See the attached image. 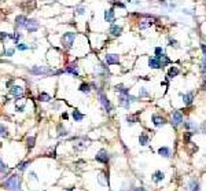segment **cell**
Listing matches in <instances>:
<instances>
[{"instance_id":"6da1fadb","label":"cell","mask_w":206,"mask_h":191,"mask_svg":"<svg viewBox=\"0 0 206 191\" xmlns=\"http://www.w3.org/2000/svg\"><path fill=\"white\" fill-rule=\"evenodd\" d=\"M21 183H22V179H21L19 175H11L8 179L4 180L3 187H4L6 190H10V191H19Z\"/></svg>"},{"instance_id":"7a4b0ae2","label":"cell","mask_w":206,"mask_h":191,"mask_svg":"<svg viewBox=\"0 0 206 191\" xmlns=\"http://www.w3.org/2000/svg\"><path fill=\"white\" fill-rule=\"evenodd\" d=\"M140 98L139 96H133L130 95V93H128V95H120L118 93V105L124 107L125 110H129L130 106H132V103L135 102H139Z\"/></svg>"},{"instance_id":"3957f363","label":"cell","mask_w":206,"mask_h":191,"mask_svg":"<svg viewBox=\"0 0 206 191\" xmlns=\"http://www.w3.org/2000/svg\"><path fill=\"white\" fill-rule=\"evenodd\" d=\"M98 100H99V105L102 106L103 112L110 114L113 110V106H111V102H110V99L107 98V95L105 93V91H102V89H98Z\"/></svg>"},{"instance_id":"277c9868","label":"cell","mask_w":206,"mask_h":191,"mask_svg":"<svg viewBox=\"0 0 206 191\" xmlns=\"http://www.w3.org/2000/svg\"><path fill=\"white\" fill-rule=\"evenodd\" d=\"M76 39H77V34L73 33V32H66V33H63V34H62V37H61L62 48H65V50H70V48L74 46Z\"/></svg>"},{"instance_id":"5b68a950","label":"cell","mask_w":206,"mask_h":191,"mask_svg":"<svg viewBox=\"0 0 206 191\" xmlns=\"http://www.w3.org/2000/svg\"><path fill=\"white\" fill-rule=\"evenodd\" d=\"M103 19H105V22L109 23V25L115 23L117 15H115V8H114V7H110V8L105 10V13H103Z\"/></svg>"},{"instance_id":"8992f818","label":"cell","mask_w":206,"mask_h":191,"mask_svg":"<svg viewBox=\"0 0 206 191\" xmlns=\"http://www.w3.org/2000/svg\"><path fill=\"white\" fill-rule=\"evenodd\" d=\"M29 72L34 76H47V74H52L54 70L46 66H33L32 69H29Z\"/></svg>"},{"instance_id":"52a82bcc","label":"cell","mask_w":206,"mask_h":191,"mask_svg":"<svg viewBox=\"0 0 206 191\" xmlns=\"http://www.w3.org/2000/svg\"><path fill=\"white\" fill-rule=\"evenodd\" d=\"M183 123H184V117H183V114H181V112L174 110L170 116V124L174 128H179L180 125H183Z\"/></svg>"},{"instance_id":"ba28073f","label":"cell","mask_w":206,"mask_h":191,"mask_svg":"<svg viewBox=\"0 0 206 191\" xmlns=\"http://www.w3.org/2000/svg\"><path fill=\"white\" fill-rule=\"evenodd\" d=\"M122 33H124V26L121 23L115 22L109 26V34L111 37H120V36H122Z\"/></svg>"},{"instance_id":"9c48e42d","label":"cell","mask_w":206,"mask_h":191,"mask_svg":"<svg viewBox=\"0 0 206 191\" xmlns=\"http://www.w3.org/2000/svg\"><path fill=\"white\" fill-rule=\"evenodd\" d=\"M105 62L106 65L109 66H114V65H120V55L114 54V53H110L105 55Z\"/></svg>"},{"instance_id":"30bf717a","label":"cell","mask_w":206,"mask_h":191,"mask_svg":"<svg viewBox=\"0 0 206 191\" xmlns=\"http://www.w3.org/2000/svg\"><path fill=\"white\" fill-rule=\"evenodd\" d=\"M147 65L151 70H161L162 69V65H161L159 59L157 57H149L147 58Z\"/></svg>"},{"instance_id":"8fae6325","label":"cell","mask_w":206,"mask_h":191,"mask_svg":"<svg viewBox=\"0 0 206 191\" xmlns=\"http://www.w3.org/2000/svg\"><path fill=\"white\" fill-rule=\"evenodd\" d=\"M183 127H184L185 131H190L192 133H198L199 132V125L195 123V121H184Z\"/></svg>"},{"instance_id":"7c38bea8","label":"cell","mask_w":206,"mask_h":191,"mask_svg":"<svg viewBox=\"0 0 206 191\" xmlns=\"http://www.w3.org/2000/svg\"><path fill=\"white\" fill-rule=\"evenodd\" d=\"M95 159L98 162H101V164H109V159H110V157H109V153L106 151V150H102L98 153V154L95 155Z\"/></svg>"},{"instance_id":"4fadbf2b","label":"cell","mask_w":206,"mask_h":191,"mask_svg":"<svg viewBox=\"0 0 206 191\" xmlns=\"http://www.w3.org/2000/svg\"><path fill=\"white\" fill-rule=\"evenodd\" d=\"M181 98H183L184 106H190V105H192V102H194V99H195V93L192 91H188L185 93H181Z\"/></svg>"},{"instance_id":"5bb4252c","label":"cell","mask_w":206,"mask_h":191,"mask_svg":"<svg viewBox=\"0 0 206 191\" xmlns=\"http://www.w3.org/2000/svg\"><path fill=\"white\" fill-rule=\"evenodd\" d=\"M151 121H153L154 127H157V128H159V127H162L166 124V120H165L162 116H159V114H153V116H151Z\"/></svg>"},{"instance_id":"9a60e30c","label":"cell","mask_w":206,"mask_h":191,"mask_svg":"<svg viewBox=\"0 0 206 191\" xmlns=\"http://www.w3.org/2000/svg\"><path fill=\"white\" fill-rule=\"evenodd\" d=\"M39 28H40V23L37 22V19H27V22H26V29L29 30L30 33L37 32V30H39Z\"/></svg>"},{"instance_id":"2e32d148","label":"cell","mask_w":206,"mask_h":191,"mask_svg":"<svg viewBox=\"0 0 206 191\" xmlns=\"http://www.w3.org/2000/svg\"><path fill=\"white\" fill-rule=\"evenodd\" d=\"M179 74H180V69L177 66H169L168 73H166V80H172V78L177 77Z\"/></svg>"},{"instance_id":"e0dca14e","label":"cell","mask_w":206,"mask_h":191,"mask_svg":"<svg viewBox=\"0 0 206 191\" xmlns=\"http://www.w3.org/2000/svg\"><path fill=\"white\" fill-rule=\"evenodd\" d=\"M65 72H66V73H70V74L74 76V77H78V76H80V73H78V66H77V63H69L66 68H65Z\"/></svg>"},{"instance_id":"ac0fdd59","label":"cell","mask_w":206,"mask_h":191,"mask_svg":"<svg viewBox=\"0 0 206 191\" xmlns=\"http://www.w3.org/2000/svg\"><path fill=\"white\" fill-rule=\"evenodd\" d=\"M26 22H27V18L25 15H18L15 18V29H23V28H26Z\"/></svg>"},{"instance_id":"d6986e66","label":"cell","mask_w":206,"mask_h":191,"mask_svg":"<svg viewBox=\"0 0 206 191\" xmlns=\"http://www.w3.org/2000/svg\"><path fill=\"white\" fill-rule=\"evenodd\" d=\"M8 92H10V95H14V96H17V99H19V96H22V93H23V88L21 85H12Z\"/></svg>"},{"instance_id":"ffe728a7","label":"cell","mask_w":206,"mask_h":191,"mask_svg":"<svg viewBox=\"0 0 206 191\" xmlns=\"http://www.w3.org/2000/svg\"><path fill=\"white\" fill-rule=\"evenodd\" d=\"M114 89H115V92L120 93V95H128V93H130V88L126 85H124V84H117L114 87Z\"/></svg>"},{"instance_id":"44dd1931","label":"cell","mask_w":206,"mask_h":191,"mask_svg":"<svg viewBox=\"0 0 206 191\" xmlns=\"http://www.w3.org/2000/svg\"><path fill=\"white\" fill-rule=\"evenodd\" d=\"M158 154L164 158H170V154H172V150L168 146H162V147L158 148Z\"/></svg>"},{"instance_id":"7402d4cb","label":"cell","mask_w":206,"mask_h":191,"mask_svg":"<svg viewBox=\"0 0 206 191\" xmlns=\"http://www.w3.org/2000/svg\"><path fill=\"white\" fill-rule=\"evenodd\" d=\"M126 123H128V125H133V124L139 123V113H133V114H128V116L125 117Z\"/></svg>"},{"instance_id":"603a6c76","label":"cell","mask_w":206,"mask_h":191,"mask_svg":"<svg viewBox=\"0 0 206 191\" xmlns=\"http://www.w3.org/2000/svg\"><path fill=\"white\" fill-rule=\"evenodd\" d=\"M187 191H201V188H199L198 180L191 179L190 182H188V184H187Z\"/></svg>"},{"instance_id":"cb8c5ba5","label":"cell","mask_w":206,"mask_h":191,"mask_svg":"<svg viewBox=\"0 0 206 191\" xmlns=\"http://www.w3.org/2000/svg\"><path fill=\"white\" fill-rule=\"evenodd\" d=\"M150 143V136L146 133V132H140V136H139V144L140 146H147Z\"/></svg>"},{"instance_id":"d4e9b609","label":"cell","mask_w":206,"mask_h":191,"mask_svg":"<svg viewBox=\"0 0 206 191\" xmlns=\"http://www.w3.org/2000/svg\"><path fill=\"white\" fill-rule=\"evenodd\" d=\"M151 179H153V182H154V183H159V182H162V180L165 179V175H164V172H162V171H157V172H154V173H153Z\"/></svg>"},{"instance_id":"484cf974","label":"cell","mask_w":206,"mask_h":191,"mask_svg":"<svg viewBox=\"0 0 206 191\" xmlns=\"http://www.w3.org/2000/svg\"><path fill=\"white\" fill-rule=\"evenodd\" d=\"M158 59H159L161 65H162V69H164V68H166V66H169V65L172 63V59H170V58L168 57V55L165 54V53H164L162 55H161V57L158 58Z\"/></svg>"},{"instance_id":"4316f807","label":"cell","mask_w":206,"mask_h":191,"mask_svg":"<svg viewBox=\"0 0 206 191\" xmlns=\"http://www.w3.org/2000/svg\"><path fill=\"white\" fill-rule=\"evenodd\" d=\"M71 117H73V120L74 121H77V123H80V121H82L85 118V116L82 114L80 110H77V109H74L73 110V113H71Z\"/></svg>"},{"instance_id":"83f0119b","label":"cell","mask_w":206,"mask_h":191,"mask_svg":"<svg viewBox=\"0 0 206 191\" xmlns=\"http://www.w3.org/2000/svg\"><path fill=\"white\" fill-rule=\"evenodd\" d=\"M91 89H92V87H91L89 83H81L78 91L82 92V93H89V92H91Z\"/></svg>"},{"instance_id":"f1b7e54d","label":"cell","mask_w":206,"mask_h":191,"mask_svg":"<svg viewBox=\"0 0 206 191\" xmlns=\"http://www.w3.org/2000/svg\"><path fill=\"white\" fill-rule=\"evenodd\" d=\"M74 14H76V15H85V14H87V7L82 6V4L76 6V8H74Z\"/></svg>"},{"instance_id":"f546056e","label":"cell","mask_w":206,"mask_h":191,"mask_svg":"<svg viewBox=\"0 0 206 191\" xmlns=\"http://www.w3.org/2000/svg\"><path fill=\"white\" fill-rule=\"evenodd\" d=\"M110 3L113 4L114 8H121V10H125L126 8V3H124L122 0H111Z\"/></svg>"},{"instance_id":"4dcf8cb0","label":"cell","mask_w":206,"mask_h":191,"mask_svg":"<svg viewBox=\"0 0 206 191\" xmlns=\"http://www.w3.org/2000/svg\"><path fill=\"white\" fill-rule=\"evenodd\" d=\"M199 70H201L202 77L206 78V57H202V61L199 63Z\"/></svg>"},{"instance_id":"1f68e13d","label":"cell","mask_w":206,"mask_h":191,"mask_svg":"<svg viewBox=\"0 0 206 191\" xmlns=\"http://www.w3.org/2000/svg\"><path fill=\"white\" fill-rule=\"evenodd\" d=\"M168 46L170 48H174V50H177V48H180V44H179V41L176 39H173V37H168Z\"/></svg>"},{"instance_id":"d6a6232c","label":"cell","mask_w":206,"mask_h":191,"mask_svg":"<svg viewBox=\"0 0 206 191\" xmlns=\"http://www.w3.org/2000/svg\"><path fill=\"white\" fill-rule=\"evenodd\" d=\"M181 14L195 18V10H194V8H187V7H183V8H181Z\"/></svg>"},{"instance_id":"836d02e7","label":"cell","mask_w":206,"mask_h":191,"mask_svg":"<svg viewBox=\"0 0 206 191\" xmlns=\"http://www.w3.org/2000/svg\"><path fill=\"white\" fill-rule=\"evenodd\" d=\"M139 98H140V99L149 98V91H147L146 87H140V88H139Z\"/></svg>"},{"instance_id":"e575fe53","label":"cell","mask_w":206,"mask_h":191,"mask_svg":"<svg viewBox=\"0 0 206 191\" xmlns=\"http://www.w3.org/2000/svg\"><path fill=\"white\" fill-rule=\"evenodd\" d=\"M69 135V132L67 129L65 127H62V125H58V136L62 138V136H67Z\"/></svg>"},{"instance_id":"d590c367","label":"cell","mask_w":206,"mask_h":191,"mask_svg":"<svg viewBox=\"0 0 206 191\" xmlns=\"http://www.w3.org/2000/svg\"><path fill=\"white\" fill-rule=\"evenodd\" d=\"M164 53H165V50H164V47H162V46H157L155 48H154V57L159 58Z\"/></svg>"},{"instance_id":"8d00e7d4","label":"cell","mask_w":206,"mask_h":191,"mask_svg":"<svg viewBox=\"0 0 206 191\" xmlns=\"http://www.w3.org/2000/svg\"><path fill=\"white\" fill-rule=\"evenodd\" d=\"M39 100H40V102H50L51 96L48 95V93H46V92H40L39 93Z\"/></svg>"},{"instance_id":"74e56055","label":"cell","mask_w":206,"mask_h":191,"mask_svg":"<svg viewBox=\"0 0 206 191\" xmlns=\"http://www.w3.org/2000/svg\"><path fill=\"white\" fill-rule=\"evenodd\" d=\"M7 136H8V129L3 124H0V138H7Z\"/></svg>"},{"instance_id":"f35d334b","label":"cell","mask_w":206,"mask_h":191,"mask_svg":"<svg viewBox=\"0 0 206 191\" xmlns=\"http://www.w3.org/2000/svg\"><path fill=\"white\" fill-rule=\"evenodd\" d=\"M34 140H36V138L34 136H29L26 139V146L29 148H33V146H34Z\"/></svg>"},{"instance_id":"ab89813d","label":"cell","mask_w":206,"mask_h":191,"mask_svg":"<svg viewBox=\"0 0 206 191\" xmlns=\"http://www.w3.org/2000/svg\"><path fill=\"white\" fill-rule=\"evenodd\" d=\"M29 164H30V161H23V162H21V164L18 165V169H19L21 172H23V171H25V169L27 168V165H29Z\"/></svg>"},{"instance_id":"60d3db41","label":"cell","mask_w":206,"mask_h":191,"mask_svg":"<svg viewBox=\"0 0 206 191\" xmlns=\"http://www.w3.org/2000/svg\"><path fill=\"white\" fill-rule=\"evenodd\" d=\"M17 50H19V51H26V50H29V46H26V44H23V43H18L17 44Z\"/></svg>"},{"instance_id":"b9f144b4","label":"cell","mask_w":206,"mask_h":191,"mask_svg":"<svg viewBox=\"0 0 206 191\" xmlns=\"http://www.w3.org/2000/svg\"><path fill=\"white\" fill-rule=\"evenodd\" d=\"M0 39H2L3 41L8 40V39H12V34H8V33H6V32H0Z\"/></svg>"},{"instance_id":"7bdbcfd3","label":"cell","mask_w":206,"mask_h":191,"mask_svg":"<svg viewBox=\"0 0 206 191\" xmlns=\"http://www.w3.org/2000/svg\"><path fill=\"white\" fill-rule=\"evenodd\" d=\"M199 47H201V51H202V57H206V41H201Z\"/></svg>"},{"instance_id":"ee69618b","label":"cell","mask_w":206,"mask_h":191,"mask_svg":"<svg viewBox=\"0 0 206 191\" xmlns=\"http://www.w3.org/2000/svg\"><path fill=\"white\" fill-rule=\"evenodd\" d=\"M12 54H14V48H7V50H6L7 57H12Z\"/></svg>"},{"instance_id":"f6af8a7d","label":"cell","mask_w":206,"mask_h":191,"mask_svg":"<svg viewBox=\"0 0 206 191\" xmlns=\"http://www.w3.org/2000/svg\"><path fill=\"white\" fill-rule=\"evenodd\" d=\"M4 171H6V165H4V162H3L2 159H0V173L4 172Z\"/></svg>"},{"instance_id":"bcb514c9","label":"cell","mask_w":206,"mask_h":191,"mask_svg":"<svg viewBox=\"0 0 206 191\" xmlns=\"http://www.w3.org/2000/svg\"><path fill=\"white\" fill-rule=\"evenodd\" d=\"M15 109H17V112H23V109H25V105H17L15 106Z\"/></svg>"},{"instance_id":"7dc6e473","label":"cell","mask_w":206,"mask_h":191,"mask_svg":"<svg viewBox=\"0 0 206 191\" xmlns=\"http://www.w3.org/2000/svg\"><path fill=\"white\" fill-rule=\"evenodd\" d=\"M29 178H32L33 180H37V176H36V173H34V172H30V175H29Z\"/></svg>"},{"instance_id":"c3c4849f","label":"cell","mask_w":206,"mask_h":191,"mask_svg":"<svg viewBox=\"0 0 206 191\" xmlns=\"http://www.w3.org/2000/svg\"><path fill=\"white\" fill-rule=\"evenodd\" d=\"M67 117H69V116H67V113H63V114H62V118H65V120H66Z\"/></svg>"},{"instance_id":"681fc988","label":"cell","mask_w":206,"mask_h":191,"mask_svg":"<svg viewBox=\"0 0 206 191\" xmlns=\"http://www.w3.org/2000/svg\"><path fill=\"white\" fill-rule=\"evenodd\" d=\"M66 191H73V188H69V190H66Z\"/></svg>"},{"instance_id":"f907efd6","label":"cell","mask_w":206,"mask_h":191,"mask_svg":"<svg viewBox=\"0 0 206 191\" xmlns=\"http://www.w3.org/2000/svg\"><path fill=\"white\" fill-rule=\"evenodd\" d=\"M204 133H205V135H206V129H205V131H204Z\"/></svg>"}]
</instances>
